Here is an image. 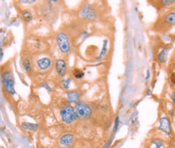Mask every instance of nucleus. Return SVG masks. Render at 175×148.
<instances>
[{
    "label": "nucleus",
    "instance_id": "nucleus-1",
    "mask_svg": "<svg viewBox=\"0 0 175 148\" xmlns=\"http://www.w3.org/2000/svg\"><path fill=\"white\" fill-rule=\"evenodd\" d=\"M174 25H175V12H169L156 20L154 29L158 32H166Z\"/></svg>",
    "mask_w": 175,
    "mask_h": 148
},
{
    "label": "nucleus",
    "instance_id": "nucleus-2",
    "mask_svg": "<svg viewBox=\"0 0 175 148\" xmlns=\"http://www.w3.org/2000/svg\"><path fill=\"white\" fill-rule=\"evenodd\" d=\"M75 111H76L77 118L81 120L88 119L92 113L91 107L89 106L87 103L83 102V101H79L76 104Z\"/></svg>",
    "mask_w": 175,
    "mask_h": 148
},
{
    "label": "nucleus",
    "instance_id": "nucleus-3",
    "mask_svg": "<svg viewBox=\"0 0 175 148\" xmlns=\"http://www.w3.org/2000/svg\"><path fill=\"white\" fill-rule=\"evenodd\" d=\"M60 115L63 122L66 124H72L77 118L75 109L71 104H66L63 107H62Z\"/></svg>",
    "mask_w": 175,
    "mask_h": 148
},
{
    "label": "nucleus",
    "instance_id": "nucleus-4",
    "mask_svg": "<svg viewBox=\"0 0 175 148\" xmlns=\"http://www.w3.org/2000/svg\"><path fill=\"white\" fill-rule=\"evenodd\" d=\"M3 82L4 87L8 93L14 95L15 93V88H14L15 81H14L13 75L11 71H7L3 72Z\"/></svg>",
    "mask_w": 175,
    "mask_h": 148
},
{
    "label": "nucleus",
    "instance_id": "nucleus-5",
    "mask_svg": "<svg viewBox=\"0 0 175 148\" xmlns=\"http://www.w3.org/2000/svg\"><path fill=\"white\" fill-rule=\"evenodd\" d=\"M57 43L62 53H65V54L69 53L70 49H71L70 42H69L67 36L64 33H59L57 35Z\"/></svg>",
    "mask_w": 175,
    "mask_h": 148
},
{
    "label": "nucleus",
    "instance_id": "nucleus-6",
    "mask_svg": "<svg viewBox=\"0 0 175 148\" xmlns=\"http://www.w3.org/2000/svg\"><path fill=\"white\" fill-rule=\"evenodd\" d=\"M80 16L88 19H95L97 18V13L94 8L88 5L80 11Z\"/></svg>",
    "mask_w": 175,
    "mask_h": 148
},
{
    "label": "nucleus",
    "instance_id": "nucleus-7",
    "mask_svg": "<svg viewBox=\"0 0 175 148\" xmlns=\"http://www.w3.org/2000/svg\"><path fill=\"white\" fill-rule=\"evenodd\" d=\"M55 69L57 71L58 75L63 77L67 73V63L63 59H58L55 62Z\"/></svg>",
    "mask_w": 175,
    "mask_h": 148
},
{
    "label": "nucleus",
    "instance_id": "nucleus-8",
    "mask_svg": "<svg viewBox=\"0 0 175 148\" xmlns=\"http://www.w3.org/2000/svg\"><path fill=\"white\" fill-rule=\"evenodd\" d=\"M159 129L163 131L164 133L170 134L171 133V126H170V122L167 118H162L160 120V126Z\"/></svg>",
    "mask_w": 175,
    "mask_h": 148
},
{
    "label": "nucleus",
    "instance_id": "nucleus-9",
    "mask_svg": "<svg viewBox=\"0 0 175 148\" xmlns=\"http://www.w3.org/2000/svg\"><path fill=\"white\" fill-rule=\"evenodd\" d=\"M73 141H74V136L72 134V133H67V134H64L62 137L59 142H60V144L62 146L68 147L70 145L72 144Z\"/></svg>",
    "mask_w": 175,
    "mask_h": 148
},
{
    "label": "nucleus",
    "instance_id": "nucleus-10",
    "mask_svg": "<svg viewBox=\"0 0 175 148\" xmlns=\"http://www.w3.org/2000/svg\"><path fill=\"white\" fill-rule=\"evenodd\" d=\"M38 66L41 70H46L51 66V60L48 57H44L38 61Z\"/></svg>",
    "mask_w": 175,
    "mask_h": 148
},
{
    "label": "nucleus",
    "instance_id": "nucleus-11",
    "mask_svg": "<svg viewBox=\"0 0 175 148\" xmlns=\"http://www.w3.org/2000/svg\"><path fill=\"white\" fill-rule=\"evenodd\" d=\"M170 47L168 46V47H165L164 48L163 50L160 52L158 56H157V59L158 61L160 62V63H165L166 61H167V57H168V53H169V51L170 50Z\"/></svg>",
    "mask_w": 175,
    "mask_h": 148
},
{
    "label": "nucleus",
    "instance_id": "nucleus-12",
    "mask_svg": "<svg viewBox=\"0 0 175 148\" xmlns=\"http://www.w3.org/2000/svg\"><path fill=\"white\" fill-rule=\"evenodd\" d=\"M67 100L69 102L71 103H77L79 102L80 100V94L76 91H70L67 93Z\"/></svg>",
    "mask_w": 175,
    "mask_h": 148
},
{
    "label": "nucleus",
    "instance_id": "nucleus-13",
    "mask_svg": "<svg viewBox=\"0 0 175 148\" xmlns=\"http://www.w3.org/2000/svg\"><path fill=\"white\" fill-rule=\"evenodd\" d=\"M23 128L26 129H28V130H31V131H37L39 128L38 125H36V124H32V123H28V122H25V123H23Z\"/></svg>",
    "mask_w": 175,
    "mask_h": 148
},
{
    "label": "nucleus",
    "instance_id": "nucleus-14",
    "mask_svg": "<svg viewBox=\"0 0 175 148\" xmlns=\"http://www.w3.org/2000/svg\"><path fill=\"white\" fill-rule=\"evenodd\" d=\"M72 75H73V76L76 78V79H77V80H80V79H82V78L84 77V71H81L80 69L76 68L73 70Z\"/></svg>",
    "mask_w": 175,
    "mask_h": 148
},
{
    "label": "nucleus",
    "instance_id": "nucleus-15",
    "mask_svg": "<svg viewBox=\"0 0 175 148\" xmlns=\"http://www.w3.org/2000/svg\"><path fill=\"white\" fill-rule=\"evenodd\" d=\"M163 142L160 140V139H158L156 138L155 140H153L151 143V148H162L163 147Z\"/></svg>",
    "mask_w": 175,
    "mask_h": 148
},
{
    "label": "nucleus",
    "instance_id": "nucleus-16",
    "mask_svg": "<svg viewBox=\"0 0 175 148\" xmlns=\"http://www.w3.org/2000/svg\"><path fill=\"white\" fill-rule=\"evenodd\" d=\"M22 15H23L24 20L25 22H29L31 19H32V18H33L32 14H31V12H29L28 10L24 11L23 13H22Z\"/></svg>",
    "mask_w": 175,
    "mask_h": 148
},
{
    "label": "nucleus",
    "instance_id": "nucleus-17",
    "mask_svg": "<svg viewBox=\"0 0 175 148\" xmlns=\"http://www.w3.org/2000/svg\"><path fill=\"white\" fill-rule=\"evenodd\" d=\"M22 66H23V68L24 69V71H29L31 70V67H32L31 62L28 59H24V60H23V62H22Z\"/></svg>",
    "mask_w": 175,
    "mask_h": 148
},
{
    "label": "nucleus",
    "instance_id": "nucleus-18",
    "mask_svg": "<svg viewBox=\"0 0 175 148\" xmlns=\"http://www.w3.org/2000/svg\"><path fill=\"white\" fill-rule=\"evenodd\" d=\"M70 83H71V80L68 79V80H64L63 81V86L64 87V88L67 89L69 87V85H70Z\"/></svg>",
    "mask_w": 175,
    "mask_h": 148
},
{
    "label": "nucleus",
    "instance_id": "nucleus-19",
    "mask_svg": "<svg viewBox=\"0 0 175 148\" xmlns=\"http://www.w3.org/2000/svg\"><path fill=\"white\" fill-rule=\"evenodd\" d=\"M171 98H172V100H173V102L175 103V91H174V92L172 93Z\"/></svg>",
    "mask_w": 175,
    "mask_h": 148
},
{
    "label": "nucleus",
    "instance_id": "nucleus-20",
    "mask_svg": "<svg viewBox=\"0 0 175 148\" xmlns=\"http://www.w3.org/2000/svg\"><path fill=\"white\" fill-rule=\"evenodd\" d=\"M171 82H173L175 84V75L173 73V75H171Z\"/></svg>",
    "mask_w": 175,
    "mask_h": 148
},
{
    "label": "nucleus",
    "instance_id": "nucleus-21",
    "mask_svg": "<svg viewBox=\"0 0 175 148\" xmlns=\"http://www.w3.org/2000/svg\"><path fill=\"white\" fill-rule=\"evenodd\" d=\"M174 125H175V124H174Z\"/></svg>",
    "mask_w": 175,
    "mask_h": 148
}]
</instances>
